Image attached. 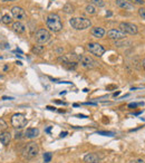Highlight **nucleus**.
Here are the masks:
<instances>
[{
  "label": "nucleus",
  "mask_w": 145,
  "mask_h": 163,
  "mask_svg": "<svg viewBox=\"0 0 145 163\" xmlns=\"http://www.w3.org/2000/svg\"><path fill=\"white\" fill-rule=\"evenodd\" d=\"M46 25L47 28H49L50 31L53 33H59L63 30V21L59 15L57 14H49L46 17Z\"/></svg>",
  "instance_id": "obj_1"
},
{
  "label": "nucleus",
  "mask_w": 145,
  "mask_h": 163,
  "mask_svg": "<svg viewBox=\"0 0 145 163\" xmlns=\"http://www.w3.org/2000/svg\"><path fill=\"white\" fill-rule=\"evenodd\" d=\"M69 24L76 30H85L92 26V21L90 19L83 18V17H74L69 19Z\"/></svg>",
  "instance_id": "obj_2"
},
{
  "label": "nucleus",
  "mask_w": 145,
  "mask_h": 163,
  "mask_svg": "<svg viewBox=\"0 0 145 163\" xmlns=\"http://www.w3.org/2000/svg\"><path fill=\"white\" fill-rule=\"evenodd\" d=\"M39 152V146L36 142H29L22 149V157L24 159H32L37 157Z\"/></svg>",
  "instance_id": "obj_3"
},
{
  "label": "nucleus",
  "mask_w": 145,
  "mask_h": 163,
  "mask_svg": "<svg viewBox=\"0 0 145 163\" xmlns=\"http://www.w3.org/2000/svg\"><path fill=\"white\" fill-rule=\"evenodd\" d=\"M11 125L15 129H22L27 125V118L21 113H16L11 116Z\"/></svg>",
  "instance_id": "obj_4"
},
{
  "label": "nucleus",
  "mask_w": 145,
  "mask_h": 163,
  "mask_svg": "<svg viewBox=\"0 0 145 163\" xmlns=\"http://www.w3.org/2000/svg\"><path fill=\"white\" fill-rule=\"evenodd\" d=\"M35 40H36V43L40 44V45L47 44L50 40V33L47 29H39L35 34Z\"/></svg>",
  "instance_id": "obj_5"
},
{
  "label": "nucleus",
  "mask_w": 145,
  "mask_h": 163,
  "mask_svg": "<svg viewBox=\"0 0 145 163\" xmlns=\"http://www.w3.org/2000/svg\"><path fill=\"white\" fill-rule=\"evenodd\" d=\"M87 49L90 54L93 55L97 56V57H101V56L104 55V52H105V48L101 45V44H97V43H90L87 45Z\"/></svg>",
  "instance_id": "obj_6"
},
{
  "label": "nucleus",
  "mask_w": 145,
  "mask_h": 163,
  "mask_svg": "<svg viewBox=\"0 0 145 163\" xmlns=\"http://www.w3.org/2000/svg\"><path fill=\"white\" fill-rule=\"evenodd\" d=\"M120 30H122L125 34H130V35H136L139 33L137 27L134 24H131V22H120Z\"/></svg>",
  "instance_id": "obj_7"
},
{
  "label": "nucleus",
  "mask_w": 145,
  "mask_h": 163,
  "mask_svg": "<svg viewBox=\"0 0 145 163\" xmlns=\"http://www.w3.org/2000/svg\"><path fill=\"white\" fill-rule=\"evenodd\" d=\"M11 15H13V18L19 20V21L27 18V14H26L25 9L19 6H13L11 8Z\"/></svg>",
  "instance_id": "obj_8"
},
{
  "label": "nucleus",
  "mask_w": 145,
  "mask_h": 163,
  "mask_svg": "<svg viewBox=\"0 0 145 163\" xmlns=\"http://www.w3.org/2000/svg\"><path fill=\"white\" fill-rule=\"evenodd\" d=\"M107 37L113 40H120L126 38V34L120 29H111L107 31Z\"/></svg>",
  "instance_id": "obj_9"
},
{
  "label": "nucleus",
  "mask_w": 145,
  "mask_h": 163,
  "mask_svg": "<svg viewBox=\"0 0 145 163\" xmlns=\"http://www.w3.org/2000/svg\"><path fill=\"white\" fill-rule=\"evenodd\" d=\"M79 62L82 64V66L85 68H94L97 65V63L90 57V56H79Z\"/></svg>",
  "instance_id": "obj_10"
},
{
  "label": "nucleus",
  "mask_w": 145,
  "mask_h": 163,
  "mask_svg": "<svg viewBox=\"0 0 145 163\" xmlns=\"http://www.w3.org/2000/svg\"><path fill=\"white\" fill-rule=\"evenodd\" d=\"M58 60L62 63L63 66H65V67L68 68V69H75V68L77 67V63L71 62V60H69L67 57H65V56H60V57L58 58Z\"/></svg>",
  "instance_id": "obj_11"
},
{
  "label": "nucleus",
  "mask_w": 145,
  "mask_h": 163,
  "mask_svg": "<svg viewBox=\"0 0 145 163\" xmlns=\"http://www.w3.org/2000/svg\"><path fill=\"white\" fill-rule=\"evenodd\" d=\"M11 141V134L10 132L8 131H2V132H0V142H1V144L2 145H8Z\"/></svg>",
  "instance_id": "obj_12"
},
{
  "label": "nucleus",
  "mask_w": 145,
  "mask_h": 163,
  "mask_svg": "<svg viewBox=\"0 0 145 163\" xmlns=\"http://www.w3.org/2000/svg\"><path fill=\"white\" fill-rule=\"evenodd\" d=\"M101 157L95 153H88L84 157V162L85 163H99Z\"/></svg>",
  "instance_id": "obj_13"
},
{
  "label": "nucleus",
  "mask_w": 145,
  "mask_h": 163,
  "mask_svg": "<svg viewBox=\"0 0 145 163\" xmlns=\"http://www.w3.org/2000/svg\"><path fill=\"white\" fill-rule=\"evenodd\" d=\"M13 31L17 33V34H24L26 31V26L24 25L21 21L17 20V21L13 22Z\"/></svg>",
  "instance_id": "obj_14"
},
{
  "label": "nucleus",
  "mask_w": 145,
  "mask_h": 163,
  "mask_svg": "<svg viewBox=\"0 0 145 163\" xmlns=\"http://www.w3.org/2000/svg\"><path fill=\"white\" fill-rule=\"evenodd\" d=\"M25 138H35L39 135V130L38 129H34V127H29L25 131Z\"/></svg>",
  "instance_id": "obj_15"
},
{
  "label": "nucleus",
  "mask_w": 145,
  "mask_h": 163,
  "mask_svg": "<svg viewBox=\"0 0 145 163\" xmlns=\"http://www.w3.org/2000/svg\"><path fill=\"white\" fill-rule=\"evenodd\" d=\"M90 33H92L93 36H94V37H96V38H103L104 36H105V34H106L105 29H104V28H102V27H94Z\"/></svg>",
  "instance_id": "obj_16"
},
{
  "label": "nucleus",
  "mask_w": 145,
  "mask_h": 163,
  "mask_svg": "<svg viewBox=\"0 0 145 163\" xmlns=\"http://www.w3.org/2000/svg\"><path fill=\"white\" fill-rule=\"evenodd\" d=\"M116 6L122 8V9H126V10H132L133 9V5L130 3L127 0H116L115 1Z\"/></svg>",
  "instance_id": "obj_17"
},
{
  "label": "nucleus",
  "mask_w": 145,
  "mask_h": 163,
  "mask_svg": "<svg viewBox=\"0 0 145 163\" xmlns=\"http://www.w3.org/2000/svg\"><path fill=\"white\" fill-rule=\"evenodd\" d=\"M114 45H115V46H117V47L131 46V45H132V41H130V40H124V39H120V40H115Z\"/></svg>",
  "instance_id": "obj_18"
},
{
  "label": "nucleus",
  "mask_w": 145,
  "mask_h": 163,
  "mask_svg": "<svg viewBox=\"0 0 145 163\" xmlns=\"http://www.w3.org/2000/svg\"><path fill=\"white\" fill-rule=\"evenodd\" d=\"M32 52H35L36 55H41L44 52H45V47L44 46H41V45H35L34 47H32Z\"/></svg>",
  "instance_id": "obj_19"
},
{
  "label": "nucleus",
  "mask_w": 145,
  "mask_h": 163,
  "mask_svg": "<svg viewBox=\"0 0 145 163\" xmlns=\"http://www.w3.org/2000/svg\"><path fill=\"white\" fill-rule=\"evenodd\" d=\"M85 10H86L87 14H90V15H95L96 13H97V10H96V7L94 6V5H87L86 8H85Z\"/></svg>",
  "instance_id": "obj_20"
},
{
  "label": "nucleus",
  "mask_w": 145,
  "mask_h": 163,
  "mask_svg": "<svg viewBox=\"0 0 145 163\" xmlns=\"http://www.w3.org/2000/svg\"><path fill=\"white\" fill-rule=\"evenodd\" d=\"M63 10L66 14H73L74 13V6H71V3H66L65 6L63 7Z\"/></svg>",
  "instance_id": "obj_21"
},
{
  "label": "nucleus",
  "mask_w": 145,
  "mask_h": 163,
  "mask_svg": "<svg viewBox=\"0 0 145 163\" xmlns=\"http://www.w3.org/2000/svg\"><path fill=\"white\" fill-rule=\"evenodd\" d=\"M1 21H2L5 25H9V24L13 22V19H11V17H10L9 15H3L2 18H1Z\"/></svg>",
  "instance_id": "obj_22"
},
{
  "label": "nucleus",
  "mask_w": 145,
  "mask_h": 163,
  "mask_svg": "<svg viewBox=\"0 0 145 163\" xmlns=\"http://www.w3.org/2000/svg\"><path fill=\"white\" fill-rule=\"evenodd\" d=\"M52 157H53V154L49 153V152H46V153L44 154V162L49 163L52 161Z\"/></svg>",
  "instance_id": "obj_23"
},
{
  "label": "nucleus",
  "mask_w": 145,
  "mask_h": 163,
  "mask_svg": "<svg viewBox=\"0 0 145 163\" xmlns=\"http://www.w3.org/2000/svg\"><path fill=\"white\" fill-rule=\"evenodd\" d=\"M90 2H92V5H94V6H98V7L105 6V2H104L103 0H90Z\"/></svg>",
  "instance_id": "obj_24"
},
{
  "label": "nucleus",
  "mask_w": 145,
  "mask_h": 163,
  "mask_svg": "<svg viewBox=\"0 0 145 163\" xmlns=\"http://www.w3.org/2000/svg\"><path fill=\"white\" fill-rule=\"evenodd\" d=\"M7 127H8V125H7V123L5 122V120H3V118H0V132L6 131Z\"/></svg>",
  "instance_id": "obj_25"
},
{
  "label": "nucleus",
  "mask_w": 145,
  "mask_h": 163,
  "mask_svg": "<svg viewBox=\"0 0 145 163\" xmlns=\"http://www.w3.org/2000/svg\"><path fill=\"white\" fill-rule=\"evenodd\" d=\"M128 163H145V159H142V157H136V159L131 160Z\"/></svg>",
  "instance_id": "obj_26"
},
{
  "label": "nucleus",
  "mask_w": 145,
  "mask_h": 163,
  "mask_svg": "<svg viewBox=\"0 0 145 163\" xmlns=\"http://www.w3.org/2000/svg\"><path fill=\"white\" fill-rule=\"evenodd\" d=\"M127 1L134 5H144V0H127Z\"/></svg>",
  "instance_id": "obj_27"
},
{
  "label": "nucleus",
  "mask_w": 145,
  "mask_h": 163,
  "mask_svg": "<svg viewBox=\"0 0 145 163\" xmlns=\"http://www.w3.org/2000/svg\"><path fill=\"white\" fill-rule=\"evenodd\" d=\"M139 17L141 18H143V19H145V8H139Z\"/></svg>",
  "instance_id": "obj_28"
},
{
  "label": "nucleus",
  "mask_w": 145,
  "mask_h": 163,
  "mask_svg": "<svg viewBox=\"0 0 145 163\" xmlns=\"http://www.w3.org/2000/svg\"><path fill=\"white\" fill-rule=\"evenodd\" d=\"M97 134H101V135H113L112 132H105V131H98Z\"/></svg>",
  "instance_id": "obj_29"
},
{
  "label": "nucleus",
  "mask_w": 145,
  "mask_h": 163,
  "mask_svg": "<svg viewBox=\"0 0 145 163\" xmlns=\"http://www.w3.org/2000/svg\"><path fill=\"white\" fill-rule=\"evenodd\" d=\"M22 133L21 132H17L16 133V136H15V138H17V140H18V138H22Z\"/></svg>",
  "instance_id": "obj_30"
},
{
  "label": "nucleus",
  "mask_w": 145,
  "mask_h": 163,
  "mask_svg": "<svg viewBox=\"0 0 145 163\" xmlns=\"http://www.w3.org/2000/svg\"><path fill=\"white\" fill-rule=\"evenodd\" d=\"M137 103H131L130 105H128V107H136V106H137Z\"/></svg>",
  "instance_id": "obj_31"
},
{
  "label": "nucleus",
  "mask_w": 145,
  "mask_h": 163,
  "mask_svg": "<svg viewBox=\"0 0 145 163\" xmlns=\"http://www.w3.org/2000/svg\"><path fill=\"white\" fill-rule=\"evenodd\" d=\"M67 135V132H62L60 133V138H65Z\"/></svg>",
  "instance_id": "obj_32"
},
{
  "label": "nucleus",
  "mask_w": 145,
  "mask_h": 163,
  "mask_svg": "<svg viewBox=\"0 0 145 163\" xmlns=\"http://www.w3.org/2000/svg\"><path fill=\"white\" fill-rule=\"evenodd\" d=\"M3 2H11V1H16V0H1Z\"/></svg>",
  "instance_id": "obj_33"
},
{
  "label": "nucleus",
  "mask_w": 145,
  "mask_h": 163,
  "mask_svg": "<svg viewBox=\"0 0 145 163\" xmlns=\"http://www.w3.org/2000/svg\"><path fill=\"white\" fill-rule=\"evenodd\" d=\"M2 99H5V101H6V99H13V97H7V96H3Z\"/></svg>",
  "instance_id": "obj_34"
},
{
  "label": "nucleus",
  "mask_w": 145,
  "mask_h": 163,
  "mask_svg": "<svg viewBox=\"0 0 145 163\" xmlns=\"http://www.w3.org/2000/svg\"><path fill=\"white\" fill-rule=\"evenodd\" d=\"M142 66H143V67L145 68V58L143 59V62H142Z\"/></svg>",
  "instance_id": "obj_35"
},
{
  "label": "nucleus",
  "mask_w": 145,
  "mask_h": 163,
  "mask_svg": "<svg viewBox=\"0 0 145 163\" xmlns=\"http://www.w3.org/2000/svg\"><path fill=\"white\" fill-rule=\"evenodd\" d=\"M118 94H120V92H116V93H115V94H114V97H116V96H117Z\"/></svg>",
  "instance_id": "obj_36"
},
{
  "label": "nucleus",
  "mask_w": 145,
  "mask_h": 163,
  "mask_svg": "<svg viewBox=\"0 0 145 163\" xmlns=\"http://www.w3.org/2000/svg\"><path fill=\"white\" fill-rule=\"evenodd\" d=\"M106 16H108V17H109V16H112V13H107V14H106Z\"/></svg>",
  "instance_id": "obj_37"
},
{
  "label": "nucleus",
  "mask_w": 145,
  "mask_h": 163,
  "mask_svg": "<svg viewBox=\"0 0 145 163\" xmlns=\"http://www.w3.org/2000/svg\"><path fill=\"white\" fill-rule=\"evenodd\" d=\"M1 18H2V16H1V14H0V21H1Z\"/></svg>",
  "instance_id": "obj_38"
}]
</instances>
